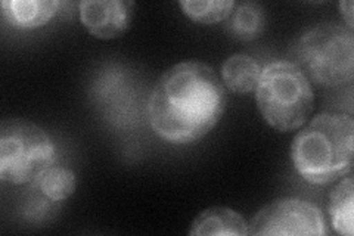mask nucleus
I'll use <instances>...</instances> for the list:
<instances>
[{"label":"nucleus","instance_id":"12","mask_svg":"<svg viewBox=\"0 0 354 236\" xmlns=\"http://www.w3.org/2000/svg\"><path fill=\"white\" fill-rule=\"evenodd\" d=\"M353 202L354 183L353 177H347L338 183L329 197L332 228L339 235L353 236Z\"/></svg>","mask_w":354,"mask_h":236},{"label":"nucleus","instance_id":"6","mask_svg":"<svg viewBox=\"0 0 354 236\" xmlns=\"http://www.w3.org/2000/svg\"><path fill=\"white\" fill-rule=\"evenodd\" d=\"M250 235H308L326 233L325 220L315 204L298 198H283L263 207L248 224Z\"/></svg>","mask_w":354,"mask_h":236},{"label":"nucleus","instance_id":"14","mask_svg":"<svg viewBox=\"0 0 354 236\" xmlns=\"http://www.w3.org/2000/svg\"><path fill=\"white\" fill-rule=\"evenodd\" d=\"M180 8L186 17L201 24H216L225 21L235 8L232 0H182Z\"/></svg>","mask_w":354,"mask_h":236},{"label":"nucleus","instance_id":"1","mask_svg":"<svg viewBox=\"0 0 354 236\" xmlns=\"http://www.w3.org/2000/svg\"><path fill=\"white\" fill-rule=\"evenodd\" d=\"M225 107V87L212 66L185 61L162 73L155 83L148 120L162 140L192 143L214 129Z\"/></svg>","mask_w":354,"mask_h":236},{"label":"nucleus","instance_id":"5","mask_svg":"<svg viewBox=\"0 0 354 236\" xmlns=\"http://www.w3.org/2000/svg\"><path fill=\"white\" fill-rule=\"evenodd\" d=\"M55 146L49 134L27 120L12 118L0 127V179L10 185L32 183L53 165Z\"/></svg>","mask_w":354,"mask_h":236},{"label":"nucleus","instance_id":"9","mask_svg":"<svg viewBox=\"0 0 354 236\" xmlns=\"http://www.w3.org/2000/svg\"><path fill=\"white\" fill-rule=\"evenodd\" d=\"M55 0H5L2 12L5 19L18 28H37L57 14Z\"/></svg>","mask_w":354,"mask_h":236},{"label":"nucleus","instance_id":"13","mask_svg":"<svg viewBox=\"0 0 354 236\" xmlns=\"http://www.w3.org/2000/svg\"><path fill=\"white\" fill-rule=\"evenodd\" d=\"M264 27V12L256 3H242L229 15L227 30L234 37L251 40L260 36Z\"/></svg>","mask_w":354,"mask_h":236},{"label":"nucleus","instance_id":"10","mask_svg":"<svg viewBox=\"0 0 354 236\" xmlns=\"http://www.w3.org/2000/svg\"><path fill=\"white\" fill-rule=\"evenodd\" d=\"M261 69L259 62L248 55L236 53L221 65V77L227 89L235 93H250L257 87Z\"/></svg>","mask_w":354,"mask_h":236},{"label":"nucleus","instance_id":"2","mask_svg":"<svg viewBox=\"0 0 354 236\" xmlns=\"http://www.w3.org/2000/svg\"><path fill=\"white\" fill-rule=\"evenodd\" d=\"M353 145L351 116L324 112L298 131L291 145V160L308 183L329 185L350 173Z\"/></svg>","mask_w":354,"mask_h":236},{"label":"nucleus","instance_id":"8","mask_svg":"<svg viewBox=\"0 0 354 236\" xmlns=\"http://www.w3.org/2000/svg\"><path fill=\"white\" fill-rule=\"evenodd\" d=\"M189 235H250L248 223L239 212L226 207H209L199 212L189 229Z\"/></svg>","mask_w":354,"mask_h":236},{"label":"nucleus","instance_id":"4","mask_svg":"<svg viewBox=\"0 0 354 236\" xmlns=\"http://www.w3.org/2000/svg\"><path fill=\"white\" fill-rule=\"evenodd\" d=\"M291 58L308 80L319 86L350 83L354 74L353 30L335 22L317 26L294 42Z\"/></svg>","mask_w":354,"mask_h":236},{"label":"nucleus","instance_id":"3","mask_svg":"<svg viewBox=\"0 0 354 236\" xmlns=\"http://www.w3.org/2000/svg\"><path fill=\"white\" fill-rule=\"evenodd\" d=\"M254 92L261 117L278 131L300 129L313 111L312 84L291 61L266 65Z\"/></svg>","mask_w":354,"mask_h":236},{"label":"nucleus","instance_id":"15","mask_svg":"<svg viewBox=\"0 0 354 236\" xmlns=\"http://www.w3.org/2000/svg\"><path fill=\"white\" fill-rule=\"evenodd\" d=\"M339 9H341V14L344 17L347 26L350 30H353V2H339Z\"/></svg>","mask_w":354,"mask_h":236},{"label":"nucleus","instance_id":"7","mask_svg":"<svg viewBox=\"0 0 354 236\" xmlns=\"http://www.w3.org/2000/svg\"><path fill=\"white\" fill-rule=\"evenodd\" d=\"M135 3L129 0H83L80 21L97 39H115L129 28Z\"/></svg>","mask_w":354,"mask_h":236},{"label":"nucleus","instance_id":"11","mask_svg":"<svg viewBox=\"0 0 354 236\" xmlns=\"http://www.w3.org/2000/svg\"><path fill=\"white\" fill-rule=\"evenodd\" d=\"M31 186L49 201L61 202L74 194L77 182L75 174L70 168L50 165L37 176Z\"/></svg>","mask_w":354,"mask_h":236}]
</instances>
